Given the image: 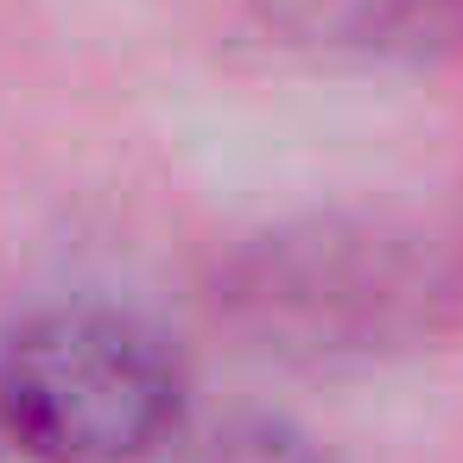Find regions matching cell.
<instances>
[{
	"label": "cell",
	"instance_id": "1",
	"mask_svg": "<svg viewBox=\"0 0 463 463\" xmlns=\"http://www.w3.org/2000/svg\"><path fill=\"white\" fill-rule=\"evenodd\" d=\"M184 425L172 343L115 305H45L0 343V438L33 463H146Z\"/></svg>",
	"mask_w": 463,
	"mask_h": 463
},
{
	"label": "cell",
	"instance_id": "2",
	"mask_svg": "<svg viewBox=\"0 0 463 463\" xmlns=\"http://www.w3.org/2000/svg\"><path fill=\"white\" fill-rule=\"evenodd\" d=\"M184 463H330V450L298 431L292 419H273V412H235L222 425H210Z\"/></svg>",
	"mask_w": 463,
	"mask_h": 463
}]
</instances>
